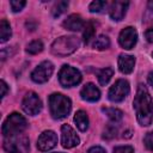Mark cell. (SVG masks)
Returning <instances> with one entry per match:
<instances>
[{"label":"cell","instance_id":"16","mask_svg":"<svg viewBox=\"0 0 153 153\" xmlns=\"http://www.w3.org/2000/svg\"><path fill=\"white\" fill-rule=\"evenodd\" d=\"M135 57L133 55H120L118 57V69L123 74H130L134 69Z\"/></svg>","mask_w":153,"mask_h":153},{"label":"cell","instance_id":"3","mask_svg":"<svg viewBox=\"0 0 153 153\" xmlns=\"http://www.w3.org/2000/svg\"><path fill=\"white\" fill-rule=\"evenodd\" d=\"M80 45V41L75 36H62L56 38L51 44V53L57 56H67L73 54Z\"/></svg>","mask_w":153,"mask_h":153},{"label":"cell","instance_id":"19","mask_svg":"<svg viewBox=\"0 0 153 153\" xmlns=\"http://www.w3.org/2000/svg\"><path fill=\"white\" fill-rule=\"evenodd\" d=\"M11 35H12V30H11L8 22L6 19H2L0 23V42L5 43L6 41H8Z\"/></svg>","mask_w":153,"mask_h":153},{"label":"cell","instance_id":"32","mask_svg":"<svg viewBox=\"0 0 153 153\" xmlns=\"http://www.w3.org/2000/svg\"><path fill=\"white\" fill-rule=\"evenodd\" d=\"M1 98H4L5 96H6V93H7V90H8V87H7V85H6V82L4 81V80H1Z\"/></svg>","mask_w":153,"mask_h":153},{"label":"cell","instance_id":"29","mask_svg":"<svg viewBox=\"0 0 153 153\" xmlns=\"http://www.w3.org/2000/svg\"><path fill=\"white\" fill-rule=\"evenodd\" d=\"M114 153H134V148L131 146H118L115 147Z\"/></svg>","mask_w":153,"mask_h":153},{"label":"cell","instance_id":"22","mask_svg":"<svg viewBox=\"0 0 153 153\" xmlns=\"http://www.w3.org/2000/svg\"><path fill=\"white\" fill-rule=\"evenodd\" d=\"M109 47H110V39L104 35L98 36L93 43V48L98 50H104V49H108Z\"/></svg>","mask_w":153,"mask_h":153},{"label":"cell","instance_id":"8","mask_svg":"<svg viewBox=\"0 0 153 153\" xmlns=\"http://www.w3.org/2000/svg\"><path fill=\"white\" fill-rule=\"evenodd\" d=\"M22 109L24 110L25 114L31 115V116H35V115L39 114L41 110H42V100L37 96V93L30 91L23 98Z\"/></svg>","mask_w":153,"mask_h":153},{"label":"cell","instance_id":"14","mask_svg":"<svg viewBox=\"0 0 153 153\" xmlns=\"http://www.w3.org/2000/svg\"><path fill=\"white\" fill-rule=\"evenodd\" d=\"M80 96L84 100L87 102H97L100 98V91L98 87H96V85H93L92 82L86 84L81 91H80Z\"/></svg>","mask_w":153,"mask_h":153},{"label":"cell","instance_id":"12","mask_svg":"<svg viewBox=\"0 0 153 153\" xmlns=\"http://www.w3.org/2000/svg\"><path fill=\"white\" fill-rule=\"evenodd\" d=\"M118 42L124 49H133L137 42V32L134 27L128 26L120 32Z\"/></svg>","mask_w":153,"mask_h":153},{"label":"cell","instance_id":"18","mask_svg":"<svg viewBox=\"0 0 153 153\" xmlns=\"http://www.w3.org/2000/svg\"><path fill=\"white\" fill-rule=\"evenodd\" d=\"M112 75H114V69L111 67H105V68H103V69H100L98 72L97 78H98L99 84L102 86H105L110 81V79H111Z\"/></svg>","mask_w":153,"mask_h":153},{"label":"cell","instance_id":"26","mask_svg":"<svg viewBox=\"0 0 153 153\" xmlns=\"http://www.w3.org/2000/svg\"><path fill=\"white\" fill-rule=\"evenodd\" d=\"M116 133H117V128L115 127V124H109L104 130L103 137L104 139H112L116 136Z\"/></svg>","mask_w":153,"mask_h":153},{"label":"cell","instance_id":"11","mask_svg":"<svg viewBox=\"0 0 153 153\" xmlns=\"http://www.w3.org/2000/svg\"><path fill=\"white\" fill-rule=\"evenodd\" d=\"M57 145V135L53 130H44L37 140V148L42 152L49 151Z\"/></svg>","mask_w":153,"mask_h":153},{"label":"cell","instance_id":"35","mask_svg":"<svg viewBox=\"0 0 153 153\" xmlns=\"http://www.w3.org/2000/svg\"><path fill=\"white\" fill-rule=\"evenodd\" d=\"M56 153H62V152H56Z\"/></svg>","mask_w":153,"mask_h":153},{"label":"cell","instance_id":"31","mask_svg":"<svg viewBox=\"0 0 153 153\" xmlns=\"http://www.w3.org/2000/svg\"><path fill=\"white\" fill-rule=\"evenodd\" d=\"M87 153H106V152H105L104 148H102V147H99V146H93V147H91V148L87 151Z\"/></svg>","mask_w":153,"mask_h":153},{"label":"cell","instance_id":"23","mask_svg":"<svg viewBox=\"0 0 153 153\" xmlns=\"http://www.w3.org/2000/svg\"><path fill=\"white\" fill-rule=\"evenodd\" d=\"M67 7H68V2L67 1H59V2H56L55 5H54V7H53V10H51V14H53V17H60L66 10H67Z\"/></svg>","mask_w":153,"mask_h":153},{"label":"cell","instance_id":"10","mask_svg":"<svg viewBox=\"0 0 153 153\" xmlns=\"http://www.w3.org/2000/svg\"><path fill=\"white\" fill-rule=\"evenodd\" d=\"M80 142L79 136L69 124H63L61 127V143L65 148H73Z\"/></svg>","mask_w":153,"mask_h":153},{"label":"cell","instance_id":"7","mask_svg":"<svg viewBox=\"0 0 153 153\" xmlns=\"http://www.w3.org/2000/svg\"><path fill=\"white\" fill-rule=\"evenodd\" d=\"M130 87H129V82L124 79H118L109 90L108 92V98L114 102V103H120L122 100H124V98L129 94Z\"/></svg>","mask_w":153,"mask_h":153},{"label":"cell","instance_id":"2","mask_svg":"<svg viewBox=\"0 0 153 153\" xmlns=\"http://www.w3.org/2000/svg\"><path fill=\"white\" fill-rule=\"evenodd\" d=\"M50 115L55 120H61L68 116L72 109V102L68 97L61 93H53L48 98Z\"/></svg>","mask_w":153,"mask_h":153},{"label":"cell","instance_id":"17","mask_svg":"<svg viewBox=\"0 0 153 153\" xmlns=\"http://www.w3.org/2000/svg\"><path fill=\"white\" fill-rule=\"evenodd\" d=\"M74 122L80 131H85L88 128V117L84 110H79L74 115Z\"/></svg>","mask_w":153,"mask_h":153},{"label":"cell","instance_id":"25","mask_svg":"<svg viewBox=\"0 0 153 153\" xmlns=\"http://www.w3.org/2000/svg\"><path fill=\"white\" fill-rule=\"evenodd\" d=\"M106 7V2L105 1H99V0H96V1H92L88 6V10L90 12L92 13H99V12H103V10Z\"/></svg>","mask_w":153,"mask_h":153},{"label":"cell","instance_id":"5","mask_svg":"<svg viewBox=\"0 0 153 153\" xmlns=\"http://www.w3.org/2000/svg\"><path fill=\"white\" fill-rule=\"evenodd\" d=\"M4 149L7 153H29L30 151L29 139L27 136L22 134L6 137L4 141Z\"/></svg>","mask_w":153,"mask_h":153},{"label":"cell","instance_id":"30","mask_svg":"<svg viewBox=\"0 0 153 153\" xmlns=\"http://www.w3.org/2000/svg\"><path fill=\"white\" fill-rule=\"evenodd\" d=\"M145 38L147 39V42L149 43H153V26L148 27L145 32Z\"/></svg>","mask_w":153,"mask_h":153},{"label":"cell","instance_id":"33","mask_svg":"<svg viewBox=\"0 0 153 153\" xmlns=\"http://www.w3.org/2000/svg\"><path fill=\"white\" fill-rule=\"evenodd\" d=\"M147 81H148V84L153 87V72H151V73L148 74V76H147Z\"/></svg>","mask_w":153,"mask_h":153},{"label":"cell","instance_id":"27","mask_svg":"<svg viewBox=\"0 0 153 153\" xmlns=\"http://www.w3.org/2000/svg\"><path fill=\"white\" fill-rule=\"evenodd\" d=\"M25 5H26V1H18V0H11L10 1V6H11V8H12L13 12L22 11Z\"/></svg>","mask_w":153,"mask_h":153},{"label":"cell","instance_id":"6","mask_svg":"<svg viewBox=\"0 0 153 153\" xmlns=\"http://www.w3.org/2000/svg\"><path fill=\"white\" fill-rule=\"evenodd\" d=\"M59 81L63 87H72L81 81V74L76 68L63 65L59 72Z\"/></svg>","mask_w":153,"mask_h":153},{"label":"cell","instance_id":"34","mask_svg":"<svg viewBox=\"0 0 153 153\" xmlns=\"http://www.w3.org/2000/svg\"><path fill=\"white\" fill-rule=\"evenodd\" d=\"M149 6H151V7L153 8V1H151V2H149Z\"/></svg>","mask_w":153,"mask_h":153},{"label":"cell","instance_id":"28","mask_svg":"<svg viewBox=\"0 0 153 153\" xmlns=\"http://www.w3.org/2000/svg\"><path fill=\"white\" fill-rule=\"evenodd\" d=\"M143 142H145V146L147 147V149L153 152V131H149V133H147L145 135Z\"/></svg>","mask_w":153,"mask_h":153},{"label":"cell","instance_id":"13","mask_svg":"<svg viewBox=\"0 0 153 153\" xmlns=\"http://www.w3.org/2000/svg\"><path fill=\"white\" fill-rule=\"evenodd\" d=\"M128 6H129L128 1H114L110 6V10H109V14H110L111 19L116 20V22L122 20L123 17L126 16Z\"/></svg>","mask_w":153,"mask_h":153},{"label":"cell","instance_id":"1","mask_svg":"<svg viewBox=\"0 0 153 153\" xmlns=\"http://www.w3.org/2000/svg\"><path fill=\"white\" fill-rule=\"evenodd\" d=\"M133 106L136 114L137 122L143 127L149 126L153 121V99L148 90L142 84L137 86Z\"/></svg>","mask_w":153,"mask_h":153},{"label":"cell","instance_id":"24","mask_svg":"<svg viewBox=\"0 0 153 153\" xmlns=\"http://www.w3.org/2000/svg\"><path fill=\"white\" fill-rule=\"evenodd\" d=\"M42 50H43V43L41 41H32L26 47V51L31 55H36V54L41 53Z\"/></svg>","mask_w":153,"mask_h":153},{"label":"cell","instance_id":"15","mask_svg":"<svg viewBox=\"0 0 153 153\" xmlns=\"http://www.w3.org/2000/svg\"><path fill=\"white\" fill-rule=\"evenodd\" d=\"M62 26L69 31H79L85 26V24L82 18L79 14H71L63 20Z\"/></svg>","mask_w":153,"mask_h":153},{"label":"cell","instance_id":"4","mask_svg":"<svg viewBox=\"0 0 153 153\" xmlns=\"http://www.w3.org/2000/svg\"><path fill=\"white\" fill-rule=\"evenodd\" d=\"M27 127V122L25 117L19 115L18 112H12L4 122L1 131L5 137H10L13 135L20 134L23 130H25Z\"/></svg>","mask_w":153,"mask_h":153},{"label":"cell","instance_id":"21","mask_svg":"<svg viewBox=\"0 0 153 153\" xmlns=\"http://www.w3.org/2000/svg\"><path fill=\"white\" fill-rule=\"evenodd\" d=\"M96 29H94V24L93 22H87L84 26V32H82V37H84V42L87 44L94 36Z\"/></svg>","mask_w":153,"mask_h":153},{"label":"cell","instance_id":"20","mask_svg":"<svg viewBox=\"0 0 153 153\" xmlns=\"http://www.w3.org/2000/svg\"><path fill=\"white\" fill-rule=\"evenodd\" d=\"M103 112H104L114 123L120 122V121L122 120V117H123V112H122L121 110H118V109H115V108H104V109H103Z\"/></svg>","mask_w":153,"mask_h":153},{"label":"cell","instance_id":"9","mask_svg":"<svg viewBox=\"0 0 153 153\" xmlns=\"http://www.w3.org/2000/svg\"><path fill=\"white\" fill-rule=\"evenodd\" d=\"M53 72H54V65L50 61H43L31 72V79L37 84H43L49 80Z\"/></svg>","mask_w":153,"mask_h":153}]
</instances>
